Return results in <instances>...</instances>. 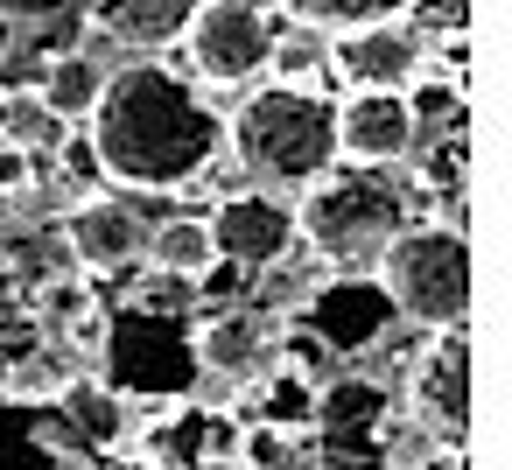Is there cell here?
Segmentation results:
<instances>
[{
    "instance_id": "d6986e66",
    "label": "cell",
    "mask_w": 512,
    "mask_h": 470,
    "mask_svg": "<svg viewBox=\"0 0 512 470\" xmlns=\"http://www.w3.org/2000/svg\"><path fill=\"white\" fill-rule=\"evenodd\" d=\"M302 421H316V393H309L302 379H288V372H274V379L260 386V428H274V435H288V428H302Z\"/></svg>"
},
{
    "instance_id": "cb8c5ba5",
    "label": "cell",
    "mask_w": 512,
    "mask_h": 470,
    "mask_svg": "<svg viewBox=\"0 0 512 470\" xmlns=\"http://www.w3.org/2000/svg\"><path fill=\"white\" fill-rule=\"evenodd\" d=\"M197 470H239V463H232V456H211V463H197Z\"/></svg>"
},
{
    "instance_id": "ac0fdd59",
    "label": "cell",
    "mask_w": 512,
    "mask_h": 470,
    "mask_svg": "<svg viewBox=\"0 0 512 470\" xmlns=\"http://www.w3.org/2000/svg\"><path fill=\"white\" fill-rule=\"evenodd\" d=\"M400 0H295V8H281L295 29H330V36H351V29H365V22H379V15H393Z\"/></svg>"
},
{
    "instance_id": "8992f818",
    "label": "cell",
    "mask_w": 512,
    "mask_h": 470,
    "mask_svg": "<svg viewBox=\"0 0 512 470\" xmlns=\"http://www.w3.org/2000/svg\"><path fill=\"white\" fill-rule=\"evenodd\" d=\"M204 232H211V253L225 267L267 274V267H281L295 253V204H281L267 190H232V197H218V211L204 218Z\"/></svg>"
},
{
    "instance_id": "2e32d148",
    "label": "cell",
    "mask_w": 512,
    "mask_h": 470,
    "mask_svg": "<svg viewBox=\"0 0 512 470\" xmlns=\"http://www.w3.org/2000/svg\"><path fill=\"white\" fill-rule=\"evenodd\" d=\"M0 470H64V456L50 442V414L0 400Z\"/></svg>"
},
{
    "instance_id": "7a4b0ae2",
    "label": "cell",
    "mask_w": 512,
    "mask_h": 470,
    "mask_svg": "<svg viewBox=\"0 0 512 470\" xmlns=\"http://www.w3.org/2000/svg\"><path fill=\"white\" fill-rule=\"evenodd\" d=\"M407 225H428V183H407L400 169H351V162H337L295 204V239H309V253L330 260L337 274L379 267V253Z\"/></svg>"
},
{
    "instance_id": "484cf974",
    "label": "cell",
    "mask_w": 512,
    "mask_h": 470,
    "mask_svg": "<svg viewBox=\"0 0 512 470\" xmlns=\"http://www.w3.org/2000/svg\"><path fill=\"white\" fill-rule=\"evenodd\" d=\"M0 120H8V99H0Z\"/></svg>"
},
{
    "instance_id": "d4e9b609",
    "label": "cell",
    "mask_w": 512,
    "mask_h": 470,
    "mask_svg": "<svg viewBox=\"0 0 512 470\" xmlns=\"http://www.w3.org/2000/svg\"><path fill=\"white\" fill-rule=\"evenodd\" d=\"M8 43H15V29H8V15H0V57H8Z\"/></svg>"
},
{
    "instance_id": "603a6c76",
    "label": "cell",
    "mask_w": 512,
    "mask_h": 470,
    "mask_svg": "<svg viewBox=\"0 0 512 470\" xmlns=\"http://www.w3.org/2000/svg\"><path fill=\"white\" fill-rule=\"evenodd\" d=\"M421 470H463V456H442V449H435V456H428Z\"/></svg>"
},
{
    "instance_id": "44dd1931",
    "label": "cell",
    "mask_w": 512,
    "mask_h": 470,
    "mask_svg": "<svg viewBox=\"0 0 512 470\" xmlns=\"http://www.w3.org/2000/svg\"><path fill=\"white\" fill-rule=\"evenodd\" d=\"M197 295H246V274H239V267H225V260H211V274L197 281Z\"/></svg>"
},
{
    "instance_id": "9a60e30c",
    "label": "cell",
    "mask_w": 512,
    "mask_h": 470,
    "mask_svg": "<svg viewBox=\"0 0 512 470\" xmlns=\"http://www.w3.org/2000/svg\"><path fill=\"white\" fill-rule=\"evenodd\" d=\"M141 260H148V274H169V281H204L211 274V232H204V218H169V225H155L148 232V246H141Z\"/></svg>"
},
{
    "instance_id": "7402d4cb",
    "label": "cell",
    "mask_w": 512,
    "mask_h": 470,
    "mask_svg": "<svg viewBox=\"0 0 512 470\" xmlns=\"http://www.w3.org/2000/svg\"><path fill=\"white\" fill-rule=\"evenodd\" d=\"M106 470H162V463H155V456H113Z\"/></svg>"
},
{
    "instance_id": "4fadbf2b",
    "label": "cell",
    "mask_w": 512,
    "mask_h": 470,
    "mask_svg": "<svg viewBox=\"0 0 512 470\" xmlns=\"http://www.w3.org/2000/svg\"><path fill=\"white\" fill-rule=\"evenodd\" d=\"M190 8L197 0H113V8H85L99 22V36L127 43V50H162L190 29Z\"/></svg>"
},
{
    "instance_id": "5b68a950",
    "label": "cell",
    "mask_w": 512,
    "mask_h": 470,
    "mask_svg": "<svg viewBox=\"0 0 512 470\" xmlns=\"http://www.w3.org/2000/svg\"><path fill=\"white\" fill-rule=\"evenodd\" d=\"M274 8L253 0H197L183 29V64L211 85H253L274 64Z\"/></svg>"
},
{
    "instance_id": "e0dca14e",
    "label": "cell",
    "mask_w": 512,
    "mask_h": 470,
    "mask_svg": "<svg viewBox=\"0 0 512 470\" xmlns=\"http://www.w3.org/2000/svg\"><path fill=\"white\" fill-rule=\"evenodd\" d=\"M64 421H78V435L85 442H120V428H127V407H120V386H92V379H78V386H64Z\"/></svg>"
},
{
    "instance_id": "3957f363",
    "label": "cell",
    "mask_w": 512,
    "mask_h": 470,
    "mask_svg": "<svg viewBox=\"0 0 512 470\" xmlns=\"http://www.w3.org/2000/svg\"><path fill=\"white\" fill-rule=\"evenodd\" d=\"M232 148H239L246 176L309 190L337 169V99L295 92V85H253L232 113Z\"/></svg>"
},
{
    "instance_id": "52a82bcc",
    "label": "cell",
    "mask_w": 512,
    "mask_h": 470,
    "mask_svg": "<svg viewBox=\"0 0 512 470\" xmlns=\"http://www.w3.org/2000/svg\"><path fill=\"white\" fill-rule=\"evenodd\" d=\"M407 400H414V421L428 428V442L442 456L463 449V435H470V330L428 337V351L414 358Z\"/></svg>"
},
{
    "instance_id": "8fae6325",
    "label": "cell",
    "mask_w": 512,
    "mask_h": 470,
    "mask_svg": "<svg viewBox=\"0 0 512 470\" xmlns=\"http://www.w3.org/2000/svg\"><path fill=\"white\" fill-rule=\"evenodd\" d=\"M64 239H71V253H78L85 274H120V267L141 260L148 225H141V211L127 197H92V204H78L64 218Z\"/></svg>"
},
{
    "instance_id": "ffe728a7",
    "label": "cell",
    "mask_w": 512,
    "mask_h": 470,
    "mask_svg": "<svg viewBox=\"0 0 512 470\" xmlns=\"http://www.w3.org/2000/svg\"><path fill=\"white\" fill-rule=\"evenodd\" d=\"M43 302H50V316H64V323H78L92 302H85V288L78 281H57V288H43Z\"/></svg>"
},
{
    "instance_id": "277c9868",
    "label": "cell",
    "mask_w": 512,
    "mask_h": 470,
    "mask_svg": "<svg viewBox=\"0 0 512 470\" xmlns=\"http://www.w3.org/2000/svg\"><path fill=\"white\" fill-rule=\"evenodd\" d=\"M379 288L393 316H414L421 330H463L470 323V239L449 225H407L379 253Z\"/></svg>"
},
{
    "instance_id": "6da1fadb",
    "label": "cell",
    "mask_w": 512,
    "mask_h": 470,
    "mask_svg": "<svg viewBox=\"0 0 512 470\" xmlns=\"http://www.w3.org/2000/svg\"><path fill=\"white\" fill-rule=\"evenodd\" d=\"M92 169L120 190H183L225 148V113L176 64H120L92 106Z\"/></svg>"
},
{
    "instance_id": "ba28073f",
    "label": "cell",
    "mask_w": 512,
    "mask_h": 470,
    "mask_svg": "<svg viewBox=\"0 0 512 470\" xmlns=\"http://www.w3.org/2000/svg\"><path fill=\"white\" fill-rule=\"evenodd\" d=\"M421 148L407 92H351L337 99V162L351 169H400Z\"/></svg>"
},
{
    "instance_id": "5bb4252c",
    "label": "cell",
    "mask_w": 512,
    "mask_h": 470,
    "mask_svg": "<svg viewBox=\"0 0 512 470\" xmlns=\"http://www.w3.org/2000/svg\"><path fill=\"white\" fill-rule=\"evenodd\" d=\"M99 92H106V71L78 50V57H57V64H43V85H36V106L57 120V127H71V120H92V106H99Z\"/></svg>"
},
{
    "instance_id": "7c38bea8",
    "label": "cell",
    "mask_w": 512,
    "mask_h": 470,
    "mask_svg": "<svg viewBox=\"0 0 512 470\" xmlns=\"http://www.w3.org/2000/svg\"><path fill=\"white\" fill-rule=\"evenodd\" d=\"M267 337H274V323L260 316V309H225L218 323H204L197 330V344H190V358L204 365V372H232V379H253L260 365H267Z\"/></svg>"
},
{
    "instance_id": "9c48e42d",
    "label": "cell",
    "mask_w": 512,
    "mask_h": 470,
    "mask_svg": "<svg viewBox=\"0 0 512 470\" xmlns=\"http://www.w3.org/2000/svg\"><path fill=\"white\" fill-rule=\"evenodd\" d=\"M323 64H330L351 92H407L414 71H421V43L407 36L400 8H393V15H379V22L351 29V36H330Z\"/></svg>"
},
{
    "instance_id": "30bf717a",
    "label": "cell",
    "mask_w": 512,
    "mask_h": 470,
    "mask_svg": "<svg viewBox=\"0 0 512 470\" xmlns=\"http://www.w3.org/2000/svg\"><path fill=\"white\" fill-rule=\"evenodd\" d=\"M302 330L330 351V358H344V351H365L386 323H393V302H386V288L379 281H365V274H337V281H316V295L302 302Z\"/></svg>"
}]
</instances>
